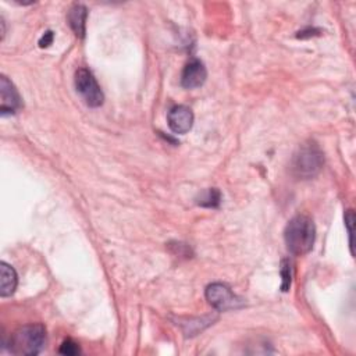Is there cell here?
Returning <instances> with one entry per match:
<instances>
[{"label":"cell","instance_id":"6da1fadb","mask_svg":"<svg viewBox=\"0 0 356 356\" xmlns=\"http://www.w3.org/2000/svg\"><path fill=\"white\" fill-rule=\"evenodd\" d=\"M284 238L288 251L295 256H303L313 248L316 238V227L310 217L295 216L285 227Z\"/></svg>","mask_w":356,"mask_h":356},{"label":"cell","instance_id":"7a4b0ae2","mask_svg":"<svg viewBox=\"0 0 356 356\" xmlns=\"http://www.w3.org/2000/svg\"><path fill=\"white\" fill-rule=\"evenodd\" d=\"M46 344V328L42 324H28L20 327L10 337L9 348L15 355H38Z\"/></svg>","mask_w":356,"mask_h":356},{"label":"cell","instance_id":"3957f363","mask_svg":"<svg viewBox=\"0 0 356 356\" xmlns=\"http://www.w3.org/2000/svg\"><path fill=\"white\" fill-rule=\"evenodd\" d=\"M324 165V156L317 144L309 141L299 147L292 159V173L301 180L316 177Z\"/></svg>","mask_w":356,"mask_h":356},{"label":"cell","instance_id":"277c9868","mask_svg":"<svg viewBox=\"0 0 356 356\" xmlns=\"http://www.w3.org/2000/svg\"><path fill=\"white\" fill-rule=\"evenodd\" d=\"M207 302L218 312L236 310L245 306L243 298L236 297L225 284L213 283L206 288Z\"/></svg>","mask_w":356,"mask_h":356},{"label":"cell","instance_id":"5b68a950","mask_svg":"<svg viewBox=\"0 0 356 356\" xmlns=\"http://www.w3.org/2000/svg\"><path fill=\"white\" fill-rule=\"evenodd\" d=\"M75 88L81 97L89 107H99L102 106L104 96L103 92L93 77V74L86 68H79L75 73Z\"/></svg>","mask_w":356,"mask_h":356},{"label":"cell","instance_id":"8992f818","mask_svg":"<svg viewBox=\"0 0 356 356\" xmlns=\"http://www.w3.org/2000/svg\"><path fill=\"white\" fill-rule=\"evenodd\" d=\"M0 93H2V100H0V111H2V115L15 114L23 107L19 91L16 89L13 82L5 75L0 78Z\"/></svg>","mask_w":356,"mask_h":356},{"label":"cell","instance_id":"52a82bcc","mask_svg":"<svg viewBox=\"0 0 356 356\" xmlns=\"http://www.w3.org/2000/svg\"><path fill=\"white\" fill-rule=\"evenodd\" d=\"M167 122L174 134H187L194 126V113L187 106H174L169 111Z\"/></svg>","mask_w":356,"mask_h":356},{"label":"cell","instance_id":"ba28073f","mask_svg":"<svg viewBox=\"0 0 356 356\" xmlns=\"http://www.w3.org/2000/svg\"><path fill=\"white\" fill-rule=\"evenodd\" d=\"M206 77H207V71L203 63L200 60L194 59L185 66L181 74V85L187 89L199 88L205 84Z\"/></svg>","mask_w":356,"mask_h":356},{"label":"cell","instance_id":"9c48e42d","mask_svg":"<svg viewBox=\"0 0 356 356\" xmlns=\"http://www.w3.org/2000/svg\"><path fill=\"white\" fill-rule=\"evenodd\" d=\"M19 284L16 270L6 262L0 263V295L3 298L15 294Z\"/></svg>","mask_w":356,"mask_h":356},{"label":"cell","instance_id":"30bf717a","mask_svg":"<svg viewBox=\"0 0 356 356\" xmlns=\"http://www.w3.org/2000/svg\"><path fill=\"white\" fill-rule=\"evenodd\" d=\"M88 12L86 8L82 5H74L68 12V24L71 30L75 32L77 37L84 38L85 37V24H86Z\"/></svg>","mask_w":356,"mask_h":356},{"label":"cell","instance_id":"8fae6325","mask_svg":"<svg viewBox=\"0 0 356 356\" xmlns=\"http://www.w3.org/2000/svg\"><path fill=\"white\" fill-rule=\"evenodd\" d=\"M221 202V195L220 192L216 189V188H212L209 191H206L202 196H200V200L198 202L200 206H205V207H218Z\"/></svg>","mask_w":356,"mask_h":356},{"label":"cell","instance_id":"7c38bea8","mask_svg":"<svg viewBox=\"0 0 356 356\" xmlns=\"http://www.w3.org/2000/svg\"><path fill=\"white\" fill-rule=\"evenodd\" d=\"M291 263L290 261H283L281 262V269H280V274H281V279H283V283H281V291L283 292H287L291 287V277H292V273H291Z\"/></svg>","mask_w":356,"mask_h":356},{"label":"cell","instance_id":"4fadbf2b","mask_svg":"<svg viewBox=\"0 0 356 356\" xmlns=\"http://www.w3.org/2000/svg\"><path fill=\"white\" fill-rule=\"evenodd\" d=\"M59 352L62 355H67V356H75V355L81 353V349H79V345L77 342H74L73 339H66L62 344Z\"/></svg>","mask_w":356,"mask_h":356},{"label":"cell","instance_id":"5bb4252c","mask_svg":"<svg viewBox=\"0 0 356 356\" xmlns=\"http://www.w3.org/2000/svg\"><path fill=\"white\" fill-rule=\"evenodd\" d=\"M353 223H355V214L352 210H348L345 214V225L348 229V236H349V247L350 252L353 255Z\"/></svg>","mask_w":356,"mask_h":356},{"label":"cell","instance_id":"9a60e30c","mask_svg":"<svg viewBox=\"0 0 356 356\" xmlns=\"http://www.w3.org/2000/svg\"><path fill=\"white\" fill-rule=\"evenodd\" d=\"M53 39H55L53 32H52V31H48V32H45V35L39 39V46H41V48H48V46H50V45L53 44Z\"/></svg>","mask_w":356,"mask_h":356}]
</instances>
